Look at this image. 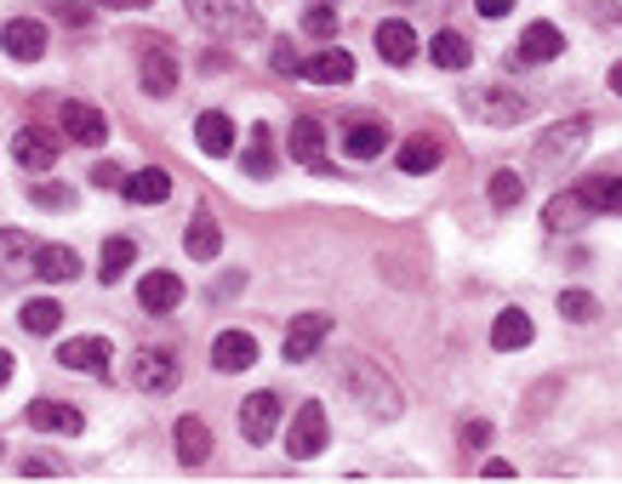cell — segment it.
Masks as SVG:
<instances>
[{"label":"cell","mask_w":622,"mask_h":484,"mask_svg":"<svg viewBox=\"0 0 622 484\" xmlns=\"http://www.w3.org/2000/svg\"><path fill=\"white\" fill-rule=\"evenodd\" d=\"M35 274L46 286H69V279L81 274V257H74L69 245H35Z\"/></svg>","instance_id":"26"},{"label":"cell","mask_w":622,"mask_h":484,"mask_svg":"<svg viewBox=\"0 0 622 484\" xmlns=\"http://www.w3.org/2000/svg\"><path fill=\"white\" fill-rule=\"evenodd\" d=\"M611 92L622 97V63H611Z\"/></svg>","instance_id":"48"},{"label":"cell","mask_w":622,"mask_h":484,"mask_svg":"<svg viewBox=\"0 0 622 484\" xmlns=\"http://www.w3.org/2000/svg\"><path fill=\"white\" fill-rule=\"evenodd\" d=\"M537 337V325H531V314L526 308H503L491 319V348L497 353H514V348H526Z\"/></svg>","instance_id":"23"},{"label":"cell","mask_w":622,"mask_h":484,"mask_svg":"<svg viewBox=\"0 0 622 484\" xmlns=\"http://www.w3.org/2000/svg\"><path fill=\"white\" fill-rule=\"evenodd\" d=\"M542 217H549L554 234H565V228H583L594 211H588V199H583L577 189H565V194H554V199H549V211H542Z\"/></svg>","instance_id":"30"},{"label":"cell","mask_w":622,"mask_h":484,"mask_svg":"<svg viewBox=\"0 0 622 484\" xmlns=\"http://www.w3.org/2000/svg\"><path fill=\"white\" fill-rule=\"evenodd\" d=\"M120 189H127L132 206H160V199L171 194V177H166L160 166H143V171H132V177H120Z\"/></svg>","instance_id":"25"},{"label":"cell","mask_w":622,"mask_h":484,"mask_svg":"<svg viewBox=\"0 0 622 484\" xmlns=\"http://www.w3.org/2000/svg\"><path fill=\"white\" fill-rule=\"evenodd\" d=\"M326 337H332V319H326V314H297V319H291V330H286V360H291V365L314 360Z\"/></svg>","instance_id":"10"},{"label":"cell","mask_w":622,"mask_h":484,"mask_svg":"<svg viewBox=\"0 0 622 484\" xmlns=\"http://www.w3.org/2000/svg\"><path fill=\"white\" fill-rule=\"evenodd\" d=\"M212 365H217L223 376L252 371V365H258V337H252V330H223V337L212 342Z\"/></svg>","instance_id":"12"},{"label":"cell","mask_w":622,"mask_h":484,"mask_svg":"<svg viewBox=\"0 0 622 484\" xmlns=\"http://www.w3.org/2000/svg\"><path fill=\"white\" fill-rule=\"evenodd\" d=\"M577 194L588 199V211H622V177L617 171L588 177V183H577Z\"/></svg>","instance_id":"32"},{"label":"cell","mask_w":622,"mask_h":484,"mask_svg":"<svg viewBox=\"0 0 622 484\" xmlns=\"http://www.w3.org/2000/svg\"><path fill=\"white\" fill-rule=\"evenodd\" d=\"M303 29L320 35V40H332V35H337V12H332V7H314V12L303 17Z\"/></svg>","instance_id":"38"},{"label":"cell","mask_w":622,"mask_h":484,"mask_svg":"<svg viewBox=\"0 0 622 484\" xmlns=\"http://www.w3.org/2000/svg\"><path fill=\"white\" fill-rule=\"evenodd\" d=\"M475 7H480V17H509L514 0H475Z\"/></svg>","instance_id":"45"},{"label":"cell","mask_w":622,"mask_h":484,"mask_svg":"<svg viewBox=\"0 0 622 484\" xmlns=\"http://www.w3.org/2000/svg\"><path fill=\"white\" fill-rule=\"evenodd\" d=\"M560 314H565L571 325H588L594 314H600V302H594L588 291H560Z\"/></svg>","instance_id":"37"},{"label":"cell","mask_w":622,"mask_h":484,"mask_svg":"<svg viewBox=\"0 0 622 484\" xmlns=\"http://www.w3.org/2000/svg\"><path fill=\"white\" fill-rule=\"evenodd\" d=\"M429 58H434V69H468L475 63V46H468V35H457V29H440L434 40H429Z\"/></svg>","instance_id":"28"},{"label":"cell","mask_w":622,"mask_h":484,"mask_svg":"<svg viewBox=\"0 0 622 484\" xmlns=\"http://www.w3.org/2000/svg\"><path fill=\"white\" fill-rule=\"evenodd\" d=\"M137 302L148 314H171L183 302V279L171 274V268H155V274H143V286H137Z\"/></svg>","instance_id":"17"},{"label":"cell","mask_w":622,"mask_h":484,"mask_svg":"<svg viewBox=\"0 0 622 484\" xmlns=\"http://www.w3.org/2000/svg\"><path fill=\"white\" fill-rule=\"evenodd\" d=\"M183 12L217 40H258L263 35V17L252 0H183Z\"/></svg>","instance_id":"2"},{"label":"cell","mask_w":622,"mask_h":484,"mask_svg":"<svg viewBox=\"0 0 622 484\" xmlns=\"http://www.w3.org/2000/svg\"><path fill=\"white\" fill-rule=\"evenodd\" d=\"M383 148H388V125L383 120H355L343 132V155L348 160H378Z\"/></svg>","instance_id":"22"},{"label":"cell","mask_w":622,"mask_h":484,"mask_svg":"<svg viewBox=\"0 0 622 484\" xmlns=\"http://www.w3.org/2000/svg\"><path fill=\"white\" fill-rule=\"evenodd\" d=\"M337 376H343V388L355 394V404L360 411H371L378 422H394L406 411V399H400V388L371 365V360H360V353H343V365H337Z\"/></svg>","instance_id":"1"},{"label":"cell","mask_w":622,"mask_h":484,"mask_svg":"<svg viewBox=\"0 0 622 484\" xmlns=\"http://www.w3.org/2000/svg\"><path fill=\"white\" fill-rule=\"evenodd\" d=\"M588 148V120L577 114V120H560V125H549V132L537 137V148H531V166H542V171H554V166H571Z\"/></svg>","instance_id":"5"},{"label":"cell","mask_w":622,"mask_h":484,"mask_svg":"<svg viewBox=\"0 0 622 484\" xmlns=\"http://www.w3.org/2000/svg\"><path fill=\"white\" fill-rule=\"evenodd\" d=\"M23 274H35V240L23 228H0V286H12Z\"/></svg>","instance_id":"14"},{"label":"cell","mask_w":622,"mask_h":484,"mask_svg":"<svg viewBox=\"0 0 622 484\" xmlns=\"http://www.w3.org/2000/svg\"><path fill=\"white\" fill-rule=\"evenodd\" d=\"M194 143H201V155H212V160L235 155V120L223 109H206L201 120H194Z\"/></svg>","instance_id":"18"},{"label":"cell","mask_w":622,"mask_h":484,"mask_svg":"<svg viewBox=\"0 0 622 484\" xmlns=\"http://www.w3.org/2000/svg\"><path fill=\"white\" fill-rule=\"evenodd\" d=\"M171 433H178V462L183 468H201L206 456H212V427L201 416H178V427H171Z\"/></svg>","instance_id":"24"},{"label":"cell","mask_w":622,"mask_h":484,"mask_svg":"<svg viewBox=\"0 0 622 484\" xmlns=\"http://www.w3.org/2000/svg\"><path fill=\"white\" fill-rule=\"evenodd\" d=\"M132 263H137V245H132L127 234H115V240L104 245V263H97V279H104V286H115V279L127 274Z\"/></svg>","instance_id":"34"},{"label":"cell","mask_w":622,"mask_h":484,"mask_svg":"<svg viewBox=\"0 0 622 484\" xmlns=\"http://www.w3.org/2000/svg\"><path fill=\"white\" fill-rule=\"evenodd\" d=\"M63 371H86V376H109V342L104 337H69L58 348Z\"/></svg>","instance_id":"13"},{"label":"cell","mask_w":622,"mask_h":484,"mask_svg":"<svg viewBox=\"0 0 622 484\" xmlns=\"http://www.w3.org/2000/svg\"><path fill=\"white\" fill-rule=\"evenodd\" d=\"M12 160L23 171H52L58 166V137L46 132V125H23V132L12 137Z\"/></svg>","instance_id":"9"},{"label":"cell","mask_w":622,"mask_h":484,"mask_svg":"<svg viewBox=\"0 0 622 484\" xmlns=\"http://www.w3.org/2000/svg\"><path fill=\"white\" fill-rule=\"evenodd\" d=\"M97 7H109V12H143L148 0H97Z\"/></svg>","instance_id":"46"},{"label":"cell","mask_w":622,"mask_h":484,"mask_svg":"<svg viewBox=\"0 0 622 484\" xmlns=\"http://www.w3.org/2000/svg\"><path fill=\"white\" fill-rule=\"evenodd\" d=\"M400 7H429V0H400ZM440 7H445V0H440Z\"/></svg>","instance_id":"49"},{"label":"cell","mask_w":622,"mask_h":484,"mask_svg":"<svg viewBox=\"0 0 622 484\" xmlns=\"http://www.w3.org/2000/svg\"><path fill=\"white\" fill-rule=\"evenodd\" d=\"M23 330H35V337H52V330L63 325V302H52V297H35V302H23Z\"/></svg>","instance_id":"33"},{"label":"cell","mask_w":622,"mask_h":484,"mask_svg":"<svg viewBox=\"0 0 622 484\" xmlns=\"http://www.w3.org/2000/svg\"><path fill=\"white\" fill-rule=\"evenodd\" d=\"M560 52H565V35L554 29V23H531L526 40H519V58L526 63H554Z\"/></svg>","instance_id":"29"},{"label":"cell","mask_w":622,"mask_h":484,"mask_svg":"<svg viewBox=\"0 0 622 484\" xmlns=\"http://www.w3.org/2000/svg\"><path fill=\"white\" fill-rule=\"evenodd\" d=\"M378 52H383V63L406 69V63L417 58V29H411L406 17H388V23H378Z\"/></svg>","instance_id":"20"},{"label":"cell","mask_w":622,"mask_h":484,"mask_svg":"<svg viewBox=\"0 0 622 484\" xmlns=\"http://www.w3.org/2000/svg\"><path fill=\"white\" fill-rule=\"evenodd\" d=\"M29 427H35V433H63V439H74V433L86 427V416L74 411V404H63V399H35V404H29Z\"/></svg>","instance_id":"16"},{"label":"cell","mask_w":622,"mask_h":484,"mask_svg":"<svg viewBox=\"0 0 622 484\" xmlns=\"http://www.w3.org/2000/svg\"><path fill=\"white\" fill-rule=\"evenodd\" d=\"M183 251H189L194 263H212L217 251H223V228H217V217H212V211H194L189 234H183Z\"/></svg>","instance_id":"27"},{"label":"cell","mask_w":622,"mask_h":484,"mask_svg":"<svg viewBox=\"0 0 622 484\" xmlns=\"http://www.w3.org/2000/svg\"><path fill=\"white\" fill-rule=\"evenodd\" d=\"M137 81L148 97H171L178 92V52H171L166 40H148L143 58H137Z\"/></svg>","instance_id":"7"},{"label":"cell","mask_w":622,"mask_h":484,"mask_svg":"<svg viewBox=\"0 0 622 484\" xmlns=\"http://www.w3.org/2000/svg\"><path fill=\"white\" fill-rule=\"evenodd\" d=\"M303 81H314V86H348V81H355V58H348L343 46H326V52H314L303 63Z\"/></svg>","instance_id":"21"},{"label":"cell","mask_w":622,"mask_h":484,"mask_svg":"<svg viewBox=\"0 0 622 484\" xmlns=\"http://www.w3.org/2000/svg\"><path fill=\"white\" fill-rule=\"evenodd\" d=\"M440 155H445V148H440L434 137H406L394 160H400V171H406V177H429V171L440 166Z\"/></svg>","instance_id":"31"},{"label":"cell","mask_w":622,"mask_h":484,"mask_svg":"<svg viewBox=\"0 0 622 484\" xmlns=\"http://www.w3.org/2000/svg\"><path fill=\"white\" fill-rule=\"evenodd\" d=\"M291 160L309 166V171H332L326 166V125H320L314 114H303V120L291 125Z\"/></svg>","instance_id":"15"},{"label":"cell","mask_w":622,"mask_h":484,"mask_svg":"<svg viewBox=\"0 0 622 484\" xmlns=\"http://www.w3.org/2000/svg\"><path fill=\"white\" fill-rule=\"evenodd\" d=\"M275 69H280V74H303V58H297V46H286V40L275 46Z\"/></svg>","instance_id":"42"},{"label":"cell","mask_w":622,"mask_h":484,"mask_svg":"<svg viewBox=\"0 0 622 484\" xmlns=\"http://www.w3.org/2000/svg\"><path fill=\"white\" fill-rule=\"evenodd\" d=\"M275 427H280V394L275 388H263L240 404V433H246V445H268L275 439Z\"/></svg>","instance_id":"8"},{"label":"cell","mask_w":622,"mask_h":484,"mask_svg":"<svg viewBox=\"0 0 622 484\" xmlns=\"http://www.w3.org/2000/svg\"><path fill=\"white\" fill-rule=\"evenodd\" d=\"M35 206L63 211V206H69V189H63V183H35Z\"/></svg>","instance_id":"39"},{"label":"cell","mask_w":622,"mask_h":484,"mask_svg":"<svg viewBox=\"0 0 622 484\" xmlns=\"http://www.w3.org/2000/svg\"><path fill=\"white\" fill-rule=\"evenodd\" d=\"M63 137L69 143H81V148H104V137H109V120H104V109H92V104H63Z\"/></svg>","instance_id":"11"},{"label":"cell","mask_w":622,"mask_h":484,"mask_svg":"<svg viewBox=\"0 0 622 484\" xmlns=\"http://www.w3.org/2000/svg\"><path fill=\"white\" fill-rule=\"evenodd\" d=\"M519 199H526V177H519V171H491V206L497 211H514L519 206Z\"/></svg>","instance_id":"36"},{"label":"cell","mask_w":622,"mask_h":484,"mask_svg":"<svg viewBox=\"0 0 622 484\" xmlns=\"http://www.w3.org/2000/svg\"><path fill=\"white\" fill-rule=\"evenodd\" d=\"M178 353L171 348H137V360H132V382H137V394H171L178 388Z\"/></svg>","instance_id":"6"},{"label":"cell","mask_w":622,"mask_h":484,"mask_svg":"<svg viewBox=\"0 0 622 484\" xmlns=\"http://www.w3.org/2000/svg\"><path fill=\"white\" fill-rule=\"evenodd\" d=\"M23 473H63L58 456H23Z\"/></svg>","instance_id":"43"},{"label":"cell","mask_w":622,"mask_h":484,"mask_svg":"<svg viewBox=\"0 0 622 484\" xmlns=\"http://www.w3.org/2000/svg\"><path fill=\"white\" fill-rule=\"evenodd\" d=\"M7 382H12V353L0 348V388H7Z\"/></svg>","instance_id":"47"},{"label":"cell","mask_w":622,"mask_h":484,"mask_svg":"<svg viewBox=\"0 0 622 484\" xmlns=\"http://www.w3.org/2000/svg\"><path fill=\"white\" fill-rule=\"evenodd\" d=\"M463 445L468 450H486L491 445V422H463Z\"/></svg>","instance_id":"41"},{"label":"cell","mask_w":622,"mask_h":484,"mask_svg":"<svg viewBox=\"0 0 622 484\" xmlns=\"http://www.w3.org/2000/svg\"><path fill=\"white\" fill-rule=\"evenodd\" d=\"M52 12H58L63 23H74V29H81V23H92V12L81 7V0H52Z\"/></svg>","instance_id":"40"},{"label":"cell","mask_w":622,"mask_h":484,"mask_svg":"<svg viewBox=\"0 0 622 484\" xmlns=\"http://www.w3.org/2000/svg\"><path fill=\"white\" fill-rule=\"evenodd\" d=\"M0 46H7V58H17V63H35L40 52H46V29L35 17H12L7 29H0Z\"/></svg>","instance_id":"19"},{"label":"cell","mask_w":622,"mask_h":484,"mask_svg":"<svg viewBox=\"0 0 622 484\" xmlns=\"http://www.w3.org/2000/svg\"><path fill=\"white\" fill-rule=\"evenodd\" d=\"M463 104H468V114H480L486 125H519V120H531V97L514 92V86H475Z\"/></svg>","instance_id":"3"},{"label":"cell","mask_w":622,"mask_h":484,"mask_svg":"<svg viewBox=\"0 0 622 484\" xmlns=\"http://www.w3.org/2000/svg\"><path fill=\"white\" fill-rule=\"evenodd\" d=\"M332 439V422H326V404L309 399V404H297V416L286 427V450H291V462H314L320 450H326Z\"/></svg>","instance_id":"4"},{"label":"cell","mask_w":622,"mask_h":484,"mask_svg":"<svg viewBox=\"0 0 622 484\" xmlns=\"http://www.w3.org/2000/svg\"><path fill=\"white\" fill-rule=\"evenodd\" d=\"M240 166L252 177H275V143H268V125H252V143H246Z\"/></svg>","instance_id":"35"},{"label":"cell","mask_w":622,"mask_h":484,"mask_svg":"<svg viewBox=\"0 0 622 484\" xmlns=\"http://www.w3.org/2000/svg\"><path fill=\"white\" fill-rule=\"evenodd\" d=\"M92 183L97 189H120V166H92Z\"/></svg>","instance_id":"44"}]
</instances>
